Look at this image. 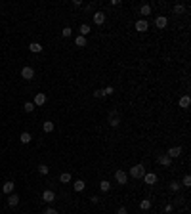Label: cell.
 Here are the masks:
<instances>
[{
	"label": "cell",
	"mask_w": 191,
	"mask_h": 214,
	"mask_svg": "<svg viewBox=\"0 0 191 214\" xmlns=\"http://www.w3.org/2000/svg\"><path fill=\"white\" fill-rule=\"evenodd\" d=\"M115 180H117L120 186H124V184L128 182V174H126V172H122V170H117V172H115Z\"/></svg>",
	"instance_id": "3957f363"
},
{
	"label": "cell",
	"mask_w": 191,
	"mask_h": 214,
	"mask_svg": "<svg viewBox=\"0 0 191 214\" xmlns=\"http://www.w3.org/2000/svg\"><path fill=\"white\" fill-rule=\"evenodd\" d=\"M111 6H120V0H111Z\"/></svg>",
	"instance_id": "d590c367"
},
{
	"label": "cell",
	"mask_w": 191,
	"mask_h": 214,
	"mask_svg": "<svg viewBox=\"0 0 191 214\" xmlns=\"http://www.w3.org/2000/svg\"><path fill=\"white\" fill-rule=\"evenodd\" d=\"M140 14H141V15H151V6H149V4H143V6L140 8Z\"/></svg>",
	"instance_id": "d6986e66"
},
{
	"label": "cell",
	"mask_w": 191,
	"mask_h": 214,
	"mask_svg": "<svg viewBox=\"0 0 191 214\" xmlns=\"http://www.w3.org/2000/svg\"><path fill=\"white\" fill-rule=\"evenodd\" d=\"M141 180H143V182H145V184H149V186H153V184H157V174H153V172H149V174H147V172H145V176H143Z\"/></svg>",
	"instance_id": "9c48e42d"
},
{
	"label": "cell",
	"mask_w": 191,
	"mask_h": 214,
	"mask_svg": "<svg viewBox=\"0 0 191 214\" xmlns=\"http://www.w3.org/2000/svg\"><path fill=\"white\" fill-rule=\"evenodd\" d=\"M174 12L176 14H184L185 12V6L184 4H174Z\"/></svg>",
	"instance_id": "d4e9b609"
},
{
	"label": "cell",
	"mask_w": 191,
	"mask_h": 214,
	"mask_svg": "<svg viewBox=\"0 0 191 214\" xmlns=\"http://www.w3.org/2000/svg\"><path fill=\"white\" fill-rule=\"evenodd\" d=\"M94 96L96 98H103V90H94Z\"/></svg>",
	"instance_id": "836d02e7"
},
{
	"label": "cell",
	"mask_w": 191,
	"mask_h": 214,
	"mask_svg": "<svg viewBox=\"0 0 191 214\" xmlns=\"http://www.w3.org/2000/svg\"><path fill=\"white\" fill-rule=\"evenodd\" d=\"M29 50H31L33 54H40V52H42V44H38V42H31V44H29Z\"/></svg>",
	"instance_id": "4fadbf2b"
},
{
	"label": "cell",
	"mask_w": 191,
	"mask_h": 214,
	"mask_svg": "<svg viewBox=\"0 0 191 214\" xmlns=\"http://www.w3.org/2000/svg\"><path fill=\"white\" fill-rule=\"evenodd\" d=\"M182 186H185V187H189V186H191V176H189V174H185V176H184Z\"/></svg>",
	"instance_id": "83f0119b"
},
{
	"label": "cell",
	"mask_w": 191,
	"mask_h": 214,
	"mask_svg": "<svg viewBox=\"0 0 191 214\" xmlns=\"http://www.w3.org/2000/svg\"><path fill=\"white\" fill-rule=\"evenodd\" d=\"M25 111H27V113L35 111V103H33V101H27V103H25Z\"/></svg>",
	"instance_id": "f546056e"
},
{
	"label": "cell",
	"mask_w": 191,
	"mask_h": 214,
	"mask_svg": "<svg viewBox=\"0 0 191 214\" xmlns=\"http://www.w3.org/2000/svg\"><path fill=\"white\" fill-rule=\"evenodd\" d=\"M21 76L25 78V81H33V78H35V69H33V67H23V69H21Z\"/></svg>",
	"instance_id": "7a4b0ae2"
},
{
	"label": "cell",
	"mask_w": 191,
	"mask_h": 214,
	"mask_svg": "<svg viewBox=\"0 0 191 214\" xmlns=\"http://www.w3.org/2000/svg\"><path fill=\"white\" fill-rule=\"evenodd\" d=\"M117 214H128V210H126V208H124V207H120V208H119V210H117Z\"/></svg>",
	"instance_id": "e575fe53"
},
{
	"label": "cell",
	"mask_w": 191,
	"mask_h": 214,
	"mask_svg": "<svg viewBox=\"0 0 191 214\" xmlns=\"http://www.w3.org/2000/svg\"><path fill=\"white\" fill-rule=\"evenodd\" d=\"M19 140H21V143H29L33 138H31V134H29V132H23V134L19 136Z\"/></svg>",
	"instance_id": "cb8c5ba5"
},
{
	"label": "cell",
	"mask_w": 191,
	"mask_h": 214,
	"mask_svg": "<svg viewBox=\"0 0 191 214\" xmlns=\"http://www.w3.org/2000/svg\"><path fill=\"white\" fill-rule=\"evenodd\" d=\"M59 182H61V184H69V182H71V174H69V172H63V174L59 176Z\"/></svg>",
	"instance_id": "44dd1931"
},
{
	"label": "cell",
	"mask_w": 191,
	"mask_h": 214,
	"mask_svg": "<svg viewBox=\"0 0 191 214\" xmlns=\"http://www.w3.org/2000/svg\"><path fill=\"white\" fill-rule=\"evenodd\" d=\"M99 189H102V191H109V189H111V184L107 182V180H103V182L99 184Z\"/></svg>",
	"instance_id": "484cf974"
},
{
	"label": "cell",
	"mask_w": 191,
	"mask_h": 214,
	"mask_svg": "<svg viewBox=\"0 0 191 214\" xmlns=\"http://www.w3.org/2000/svg\"><path fill=\"white\" fill-rule=\"evenodd\" d=\"M8 205H10V207H17V205H19V195L10 193V195H8Z\"/></svg>",
	"instance_id": "8fae6325"
},
{
	"label": "cell",
	"mask_w": 191,
	"mask_h": 214,
	"mask_svg": "<svg viewBox=\"0 0 191 214\" xmlns=\"http://www.w3.org/2000/svg\"><path fill=\"white\" fill-rule=\"evenodd\" d=\"M189 103H191V98L189 96H182V98H180V107H182V109H187Z\"/></svg>",
	"instance_id": "5bb4252c"
},
{
	"label": "cell",
	"mask_w": 191,
	"mask_h": 214,
	"mask_svg": "<svg viewBox=\"0 0 191 214\" xmlns=\"http://www.w3.org/2000/svg\"><path fill=\"white\" fill-rule=\"evenodd\" d=\"M168 187H170V191H180V184H178V182H170V186H168Z\"/></svg>",
	"instance_id": "4dcf8cb0"
},
{
	"label": "cell",
	"mask_w": 191,
	"mask_h": 214,
	"mask_svg": "<svg viewBox=\"0 0 191 214\" xmlns=\"http://www.w3.org/2000/svg\"><path fill=\"white\" fill-rule=\"evenodd\" d=\"M42 201H44V203H54V201H55V193H54V191H50V189H46V191L42 193Z\"/></svg>",
	"instance_id": "ba28073f"
},
{
	"label": "cell",
	"mask_w": 191,
	"mask_h": 214,
	"mask_svg": "<svg viewBox=\"0 0 191 214\" xmlns=\"http://www.w3.org/2000/svg\"><path fill=\"white\" fill-rule=\"evenodd\" d=\"M130 176H132V178H136V180H141V178L145 176V168H143V164H134V166L130 168Z\"/></svg>",
	"instance_id": "6da1fadb"
},
{
	"label": "cell",
	"mask_w": 191,
	"mask_h": 214,
	"mask_svg": "<svg viewBox=\"0 0 191 214\" xmlns=\"http://www.w3.org/2000/svg\"><path fill=\"white\" fill-rule=\"evenodd\" d=\"M84 187H86V184L82 182V180H76V182L73 184V189H75V191H82Z\"/></svg>",
	"instance_id": "ac0fdd59"
},
{
	"label": "cell",
	"mask_w": 191,
	"mask_h": 214,
	"mask_svg": "<svg viewBox=\"0 0 191 214\" xmlns=\"http://www.w3.org/2000/svg\"><path fill=\"white\" fill-rule=\"evenodd\" d=\"M140 208H141V210H149V208H151V201H149V199H143V201L140 203Z\"/></svg>",
	"instance_id": "7402d4cb"
},
{
	"label": "cell",
	"mask_w": 191,
	"mask_h": 214,
	"mask_svg": "<svg viewBox=\"0 0 191 214\" xmlns=\"http://www.w3.org/2000/svg\"><path fill=\"white\" fill-rule=\"evenodd\" d=\"M0 195H2V193H0Z\"/></svg>",
	"instance_id": "8d00e7d4"
},
{
	"label": "cell",
	"mask_w": 191,
	"mask_h": 214,
	"mask_svg": "<svg viewBox=\"0 0 191 214\" xmlns=\"http://www.w3.org/2000/svg\"><path fill=\"white\" fill-rule=\"evenodd\" d=\"M94 23L96 25H103L105 23V14L103 12H96L94 14Z\"/></svg>",
	"instance_id": "30bf717a"
},
{
	"label": "cell",
	"mask_w": 191,
	"mask_h": 214,
	"mask_svg": "<svg viewBox=\"0 0 191 214\" xmlns=\"http://www.w3.org/2000/svg\"><path fill=\"white\" fill-rule=\"evenodd\" d=\"M42 214H58V210H55V208H52V207H50V208H46V210H44Z\"/></svg>",
	"instance_id": "d6a6232c"
},
{
	"label": "cell",
	"mask_w": 191,
	"mask_h": 214,
	"mask_svg": "<svg viewBox=\"0 0 191 214\" xmlns=\"http://www.w3.org/2000/svg\"><path fill=\"white\" fill-rule=\"evenodd\" d=\"M147 29H149V23H147L145 19H138V21H136V31H140V33H145Z\"/></svg>",
	"instance_id": "52a82bcc"
},
{
	"label": "cell",
	"mask_w": 191,
	"mask_h": 214,
	"mask_svg": "<svg viewBox=\"0 0 191 214\" xmlns=\"http://www.w3.org/2000/svg\"><path fill=\"white\" fill-rule=\"evenodd\" d=\"M166 25H168V19H166V15H159V17L155 19V27H157V29H164Z\"/></svg>",
	"instance_id": "5b68a950"
},
{
	"label": "cell",
	"mask_w": 191,
	"mask_h": 214,
	"mask_svg": "<svg viewBox=\"0 0 191 214\" xmlns=\"http://www.w3.org/2000/svg\"><path fill=\"white\" fill-rule=\"evenodd\" d=\"M61 35H63V37H71V35H73V29H71V27H63Z\"/></svg>",
	"instance_id": "f1b7e54d"
},
{
	"label": "cell",
	"mask_w": 191,
	"mask_h": 214,
	"mask_svg": "<svg viewBox=\"0 0 191 214\" xmlns=\"http://www.w3.org/2000/svg\"><path fill=\"white\" fill-rule=\"evenodd\" d=\"M14 187H15V184H14V182H6V184L2 186V191L10 195V193H14Z\"/></svg>",
	"instance_id": "9a60e30c"
},
{
	"label": "cell",
	"mask_w": 191,
	"mask_h": 214,
	"mask_svg": "<svg viewBox=\"0 0 191 214\" xmlns=\"http://www.w3.org/2000/svg\"><path fill=\"white\" fill-rule=\"evenodd\" d=\"M166 155L170 157V159H176V157H180V155H182V147H170Z\"/></svg>",
	"instance_id": "7c38bea8"
},
{
	"label": "cell",
	"mask_w": 191,
	"mask_h": 214,
	"mask_svg": "<svg viewBox=\"0 0 191 214\" xmlns=\"http://www.w3.org/2000/svg\"><path fill=\"white\" fill-rule=\"evenodd\" d=\"M38 172H40V174H42V176H46V174H48V172H50V168H48V166H46V164H40V166H38Z\"/></svg>",
	"instance_id": "4316f807"
},
{
	"label": "cell",
	"mask_w": 191,
	"mask_h": 214,
	"mask_svg": "<svg viewBox=\"0 0 191 214\" xmlns=\"http://www.w3.org/2000/svg\"><path fill=\"white\" fill-rule=\"evenodd\" d=\"M78 31H80V37H86V35H88V33L92 31V29H90V25L82 23V25H80V29H78Z\"/></svg>",
	"instance_id": "603a6c76"
},
{
	"label": "cell",
	"mask_w": 191,
	"mask_h": 214,
	"mask_svg": "<svg viewBox=\"0 0 191 214\" xmlns=\"http://www.w3.org/2000/svg\"><path fill=\"white\" fill-rule=\"evenodd\" d=\"M75 44H76L78 48H84V46H86V37H80V35H78V37L75 38Z\"/></svg>",
	"instance_id": "e0dca14e"
},
{
	"label": "cell",
	"mask_w": 191,
	"mask_h": 214,
	"mask_svg": "<svg viewBox=\"0 0 191 214\" xmlns=\"http://www.w3.org/2000/svg\"><path fill=\"white\" fill-rule=\"evenodd\" d=\"M46 94H42V92H38L37 96H35V101H33V103H35V107H40V105H44L46 103Z\"/></svg>",
	"instance_id": "277c9868"
},
{
	"label": "cell",
	"mask_w": 191,
	"mask_h": 214,
	"mask_svg": "<svg viewBox=\"0 0 191 214\" xmlns=\"http://www.w3.org/2000/svg\"><path fill=\"white\" fill-rule=\"evenodd\" d=\"M42 130L50 134V132L54 130V122H52V120H46V122H44V124H42Z\"/></svg>",
	"instance_id": "ffe728a7"
},
{
	"label": "cell",
	"mask_w": 191,
	"mask_h": 214,
	"mask_svg": "<svg viewBox=\"0 0 191 214\" xmlns=\"http://www.w3.org/2000/svg\"><path fill=\"white\" fill-rule=\"evenodd\" d=\"M109 124L113 126V128H117V126L120 124V119L117 117V111H111V115H109Z\"/></svg>",
	"instance_id": "8992f818"
},
{
	"label": "cell",
	"mask_w": 191,
	"mask_h": 214,
	"mask_svg": "<svg viewBox=\"0 0 191 214\" xmlns=\"http://www.w3.org/2000/svg\"><path fill=\"white\" fill-rule=\"evenodd\" d=\"M159 163H161L163 166H170V164H172V159H170L168 155H161V157H159Z\"/></svg>",
	"instance_id": "2e32d148"
},
{
	"label": "cell",
	"mask_w": 191,
	"mask_h": 214,
	"mask_svg": "<svg viewBox=\"0 0 191 214\" xmlns=\"http://www.w3.org/2000/svg\"><path fill=\"white\" fill-rule=\"evenodd\" d=\"M113 92H115V90H113V86H107V88L103 90V96H111Z\"/></svg>",
	"instance_id": "1f68e13d"
}]
</instances>
